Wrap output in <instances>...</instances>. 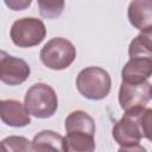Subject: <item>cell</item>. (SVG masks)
I'll list each match as a JSON object with an SVG mask.
<instances>
[{
    "label": "cell",
    "instance_id": "obj_8",
    "mask_svg": "<svg viewBox=\"0 0 152 152\" xmlns=\"http://www.w3.org/2000/svg\"><path fill=\"white\" fill-rule=\"evenodd\" d=\"M152 76V57L145 55L129 56V61L121 71L122 81L131 83H140L147 81Z\"/></svg>",
    "mask_w": 152,
    "mask_h": 152
},
{
    "label": "cell",
    "instance_id": "obj_7",
    "mask_svg": "<svg viewBox=\"0 0 152 152\" xmlns=\"http://www.w3.org/2000/svg\"><path fill=\"white\" fill-rule=\"evenodd\" d=\"M150 83L147 81L140 83H131L122 81L119 89V103L126 112L135 108L146 107L150 97Z\"/></svg>",
    "mask_w": 152,
    "mask_h": 152
},
{
    "label": "cell",
    "instance_id": "obj_12",
    "mask_svg": "<svg viewBox=\"0 0 152 152\" xmlns=\"http://www.w3.org/2000/svg\"><path fill=\"white\" fill-rule=\"evenodd\" d=\"M65 132H86L89 134H95L96 127H95V121L94 119L86 112L83 110H74L71 112L64 124Z\"/></svg>",
    "mask_w": 152,
    "mask_h": 152
},
{
    "label": "cell",
    "instance_id": "obj_6",
    "mask_svg": "<svg viewBox=\"0 0 152 152\" xmlns=\"http://www.w3.org/2000/svg\"><path fill=\"white\" fill-rule=\"evenodd\" d=\"M31 74L28 64L18 57L11 56L5 51L0 53V80L8 86L24 83Z\"/></svg>",
    "mask_w": 152,
    "mask_h": 152
},
{
    "label": "cell",
    "instance_id": "obj_1",
    "mask_svg": "<svg viewBox=\"0 0 152 152\" xmlns=\"http://www.w3.org/2000/svg\"><path fill=\"white\" fill-rule=\"evenodd\" d=\"M145 110L144 108H135L126 110L122 118L113 127V138L120 145L119 151H145L140 145L142 132L140 126V118Z\"/></svg>",
    "mask_w": 152,
    "mask_h": 152
},
{
    "label": "cell",
    "instance_id": "obj_16",
    "mask_svg": "<svg viewBox=\"0 0 152 152\" xmlns=\"http://www.w3.org/2000/svg\"><path fill=\"white\" fill-rule=\"evenodd\" d=\"M65 7V0H38L39 13L43 18L56 19L58 18Z\"/></svg>",
    "mask_w": 152,
    "mask_h": 152
},
{
    "label": "cell",
    "instance_id": "obj_13",
    "mask_svg": "<svg viewBox=\"0 0 152 152\" xmlns=\"http://www.w3.org/2000/svg\"><path fill=\"white\" fill-rule=\"evenodd\" d=\"M65 151L70 152H91L95 150L94 135L86 132H69L64 137Z\"/></svg>",
    "mask_w": 152,
    "mask_h": 152
},
{
    "label": "cell",
    "instance_id": "obj_18",
    "mask_svg": "<svg viewBox=\"0 0 152 152\" xmlns=\"http://www.w3.org/2000/svg\"><path fill=\"white\" fill-rule=\"evenodd\" d=\"M4 2L12 11H23L31 5L32 0H4Z\"/></svg>",
    "mask_w": 152,
    "mask_h": 152
},
{
    "label": "cell",
    "instance_id": "obj_3",
    "mask_svg": "<svg viewBox=\"0 0 152 152\" xmlns=\"http://www.w3.org/2000/svg\"><path fill=\"white\" fill-rule=\"evenodd\" d=\"M25 106L31 115L38 119L51 118L58 108V99L52 87L45 83L31 86L25 94Z\"/></svg>",
    "mask_w": 152,
    "mask_h": 152
},
{
    "label": "cell",
    "instance_id": "obj_2",
    "mask_svg": "<svg viewBox=\"0 0 152 152\" xmlns=\"http://www.w3.org/2000/svg\"><path fill=\"white\" fill-rule=\"evenodd\" d=\"M76 88L83 97L97 101L109 94L112 80L104 69L100 66H88L78 72Z\"/></svg>",
    "mask_w": 152,
    "mask_h": 152
},
{
    "label": "cell",
    "instance_id": "obj_5",
    "mask_svg": "<svg viewBox=\"0 0 152 152\" xmlns=\"http://www.w3.org/2000/svg\"><path fill=\"white\" fill-rule=\"evenodd\" d=\"M10 36L14 45L19 48H32L44 40L46 27L40 19L26 17L12 24Z\"/></svg>",
    "mask_w": 152,
    "mask_h": 152
},
{
    "label": "cell",
    "instance_id": "obj_10",
    "mask_svg": "<svg viewBox=\"0 0 152 152\" xmlns=\"http://www.w3.org/2000/svg\"><path fill=\"white\" fill-rule=\"evenodd\" d=\"M127 17L131 25L137 30L152 27V0H132Z\"/></svg>",
    "mask_w": 152,
    "mask_h": 152
},
{
    "label": "cell",
    "instance_id": "obj_14",
    "mask_svg": "<svg viewBox=\"0 0 152 152\" xmlns=\"http://www.w3.org/2000/svg\"><path fill=\"white\" fill-rule=\"evenodd\" d=\"M128 55H145L152 57V27L141 30V32L132 39L128 46Z\"/></svg>",
    "mask_w": 152,
    "mask_h": 152
},
{
    "label": "cell",
    "instance_id": "obj_9",
    "mask_svg": "<svg viewBox=\"0 0 152 152\" xmlns=\"http://www.w3.org/2000/svg\"><path fill=\"white\" fill-rule=\"evenodd\" d=\"M0 118L11 127H25L31 124L30 112L25 103L18 100H2L0 102Z\"/></svg>",
    "mask_w": 152,
    "mask_h": 152
},
{
    "label": "cell",
    "instance_id": "obj_4",
    "mask_svg": "<svg viewBox=\"0 0 152 152\" xmlns=\"http://www.w3.org/2000/svg\"><path fill=\"white\" fill-rule=\"evenodd\" d=\"M76 58L74 44L62 37L50 39L40 50L42 63L52 70H63L69 68Z\"/></svg>",
    "mask_w": 152,
    "mask_h": 152
},
{
    "label": "cell",
    "instance_id": "obj_11",
    "mask_svg": "<svg viewBox=\"0 0 152 152\" xmlns=\"http://www.w3.org/2000/svg\"><path fill=\"white\" fill-rule=\"evenodd\" d=\"M33 151H65V139L53 131H42L34 135L32 140Z\"/></svg>",
    "mask_w": 152,
    "mask_h": 152
},
{
    "label": "cell",
    "instance_id": "obj_17",
    "mask_svg": "<svg viewBox=\"0 0 152 152\" xmlns=\"http://www.w3.org/2000/svg\"><path fill=\"white\" fill-rule=\"evenodd\" d=\"M140 126H141L142 138H146L150 141H152V108L148 109L145 108L140 118Z\"/></svg>",
    "mask_w": 152,
    "mask_h": 152
},
{
    "label": "cell",
    "instance_id": "obj_19",
    "mask_svg": "<svg viewBox=\"0 0 152 152\" xmlns=\"http://www.w3.org/2000/svg\"><path fill=\"white\" fill-rule=\"evenodd\" d=\"M150 97L152 99V84L150 86Z\"/></svg>",
    "mask_w": 152,
    "mask_h": 152
},
{
    "label": "cell",
    "instance_id": "obj_15",
    "mask_svg": "<svg viewBox=\"0 0 152 152\" xmlns=\"http://www.w3.org/2000/svg\"><path fill=\"white\" fill-rule=\"evenodd\" d=\"M0 151L1 152H26V151H33L32 150V141L24 137L12 135L5 138L0 144Z\"/></svg>",
    "mask_w": 152,
    "mask_h": 152
}]
</instances>
